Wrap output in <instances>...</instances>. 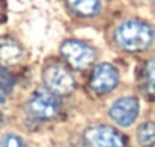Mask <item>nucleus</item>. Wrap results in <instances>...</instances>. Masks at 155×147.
<instances>
[{
  "mask_svg": "<svg viewBox=\"0 0 155 147\" xmlns=\"http://www.w3.org/2000/svg\"><path fill=\"white\" fill-rule=\"evenodd\" d=\"M61 55L65 59V62L76 70L87 68L96 59L94 49L82 41H78V40L64 41L61 46Z\"/></svg>",
  "mask_w": 155,
  "mask_h": 147,
  "instance_id": "f03ea898",
  "label": "nucleus"
},
{
  "mask_svg": "<svg viewBox=\"0 0 155 147\" xmlns=\"http://www.w3.org/2000/svg\"><path fill=\"white\" fill-rule=\"evenodd\" d=\"M144 91L149 97H155V56L150 58L144 67Z\"/></svg>",
  "mask_w": 155,
  "mask_h": 147,
  "instance_id": "f8f14e48",
  "label": "nucleus"
},
{
  "mask_svg": "<svg viewBox=\"0 0 155 147\" xmlns=\"http://www.w3.org/2000/svg\"><path fill=\"white\" fill-rule=\"evenodd\" d=\"M43 81L55 96H67L74 90V78L62 64H50L43 73Z\"/></svg>",
  "mask_w": 155,
  "mask_h": 147,
  "instance_id": "7ed1b4c3",
  "label": "nucleus"
},
{
  "mask_svg": "<svg viewBox=\"0 0 155 147\" xmlns=\"http://www.w3.org/2000/svg\"><path fill=\"white\" fill-rule=\"evenodd\" d=\"M0 147H26V142L21 136L9 133L0 139Z\"/></svg>",
  "mask_w": 155,
  "mask_h": 147,
  "instance_id": "ddd939ff",
  "label": "nucleus"
},
{
  "mask_svg": "<svg viewBox=\"0 0 155 147\" xmlns=\"http://www.w3.org/2000/svg\"><path fill=\"white\" fill-rule=\"evenodd\" d=\"M23 58L21 46L12 38H0V65H12Z\"/></svg>",
  "mask_w": 155,
  "mask_h": 147,
  "instance_id": "6e6552de",
  "label": "nucleus"
},
{
  "mask_svg": "<svg viewBox=\"0 0 155 147\" xmlns=\"http://www.w3.org/2000/svg\"><path fill=\"white\" fill-rule=\"evenodd\" d=\"M68 8L81 17H94L101 11L99 0H67Z\"/></svg>",
  "mask_w": 155,
  "mask_h": 147,
  "instance_id": "1a4fd4ad",
  "label": "nucleus"
},
{
  "mask_svg": "<svg viewBox=\"0 0 155 147\" xmlns=\"http://www.w3.org/2000/svg\"><path fill=\"white\" fill-rule=\"evenodd\" d=\"M87 147H126L125 136L110 126H93L84 132Z\"/></svg>",
  "mask_w": 155,
  "mask_h": 147,
  "instance_id": "39448f33",
  "label": "nucleus"
},
{
  "mask_svg": "<svg viewBox=\"0 0 155 147\" xmlns=\"http://www.w3.org/2000/svg\"><path fill=\"white\" fill-rule=\"evenodd\" d=\"M14 88V79L9 71L0 65V103H5Z\"/></svg>",
  "mask_w": 155,
  "mask_h": 147,
  "instance_id": "9b49d317",
  "label": "nucleus"
},
{
  "mask_svg": "<svg viewBox=\"0 0 155 147\" xmlns=\"http://www.w3.org/2000/svg\"><path fill=\"white\" fill-rule=\"evenodd\" d=\"M137 141L143 147H152L155 145V123L146 121L138 126L137 129Z\"/></svg>",
  "mask_w": 155,
  "mask_h": 147,
  "instance_id": "9d476101",
  "label": "nucleus"
},
{
  "mask_svg": "<svg viewBox=\"0 0 155 147\" xmlns=\"http://www.w3.org/2000/svg\"><path fill=\"white\" fill-rule=\"evenodd\" d=\"M61 105L58 97L49 90H37L28 102V111L34 118L50 120L59 114Z\"/></svg>",
  "mask_w": 155,
  "mask_h": 147,
  "instance_id": "20e7f679",
  "label": "nucleus"
},
{
  "mask_svg": "<svg viewBox=\"0 0 155 147\" xmlns=\"http://www.w3.org/2000/svg\"><path fill=\"white\" fill-rule=\"evenodd\" d=\"M138 112H140V103L132 96L117 99L110 108V117L119 126H123V127L131 126L135 121Z\"/></svg>",
  "mask_w": 155,
  "mask_h": 147,
  "instance_id": "0eeeda50",
  "label": "nucleus"
},
{
  "mask_svg": "<svg viewBox=\"0 0 155 147\" xmlns=\"http://www.w3.org/2000/svg\"><path fill=\"white\" fill-rule=\"evenodd\" d=\"M155 34L153 29L140 20H128L123 21L114 32L116 44L126 52L137 53L147 50L153 43Z\"/></svg>",
  "mask_w": 155,
  "mask_h": 147,
  "instance_id": "f257e3e1",
  "label": "nucleus"
},
{
  "mask_svg": "<svg viewBox=\"0 0 155 147\" xmlns=\"http://www.w3.org/2000/svg\"><path fill=\"white\" fill-rule=\"evenodd\" d=\"M119 84V73L116 70V67H113L111 64H99L90 78V87L94 93L97 94H107L110 91H113Z\"/></svg>",
  "mask_w": 155,
  "mask_h": 147,
  "instance_id": "423d86ee",
  "label": "nucleus"
}]
</instances>
